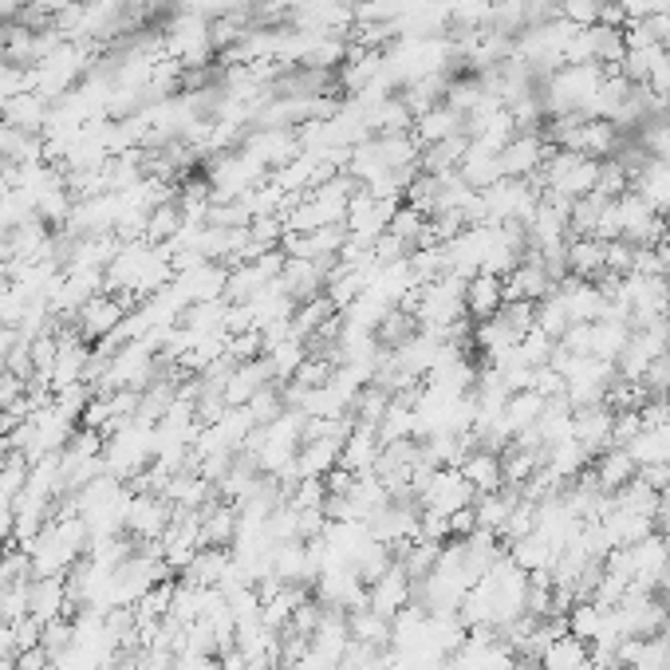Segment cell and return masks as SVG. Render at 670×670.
I'll use <instances>...</instances> for the list:
<instances>
[{
	"mask_svg": "<svg viewBox=\"0 0 670 670\" xmlns=\"http://www.w3.org/2000/svg\"><path fill=\"white\" fill-rule=\"evenodd\" d=\"M473 501H478V493H473V486L462 478L458 466H438V470H430L427 486L418 493V509L438 517H453L458 509H470Z\"/></svg>",
	"mask_w": 670,
	"mask_h": 670,
	"instance_id": "1",
	"label": "cell"
},
{
	"mask_svg": "<svg viewBox=\"0 0 670 670\" xmlns=\"http://www.w3.org/2000/svg\"><path fill=\"white\" fill-rule=\"evenodd\" d=\"M399 206L402 201H387V198H374V193H367V190H356V198H351V206H348V218H343V229H348L351 241L374 244L387 233V226H391Z\"/></svg>",
	"mask_w": 670,
	"mask_h": 670,
	"instance_id": "2",
	"label": "cell"
},
{
	"mask_svg": "<svg viewBox=\"0 0 670 670\" xmlns=\"http://www.w3.org/2000/svg\"><path fill=\"white\" fill-rule=\"evenodd\" d=\"M127 312H131V300L119 297V292H96V297L88 300V304L76 312V331L83 336V340H111L114 328H119L122 320H127Z\"/></svg>",
	"mask_w": 670,
	"mask_h": 670,
	"instance_id": "3",
	"label": "cell"
},
{
	"mask_svg": "<svg viewBox=\"0 0 670 670\" xmlns=\"http://www.w3.org/2000/svg\"><path fill=\"white\" fill-rule=\"evenodd\" d=\"M619 221H623V237H619V241H631L639 244V249H643V244L654 249V244L662 241V233H667V218L654 213L636 190H627L623 198H619Z\"/></svg>",
	"mask_w": 670,
	"mask_h": 670,
	"instance_id": "4",
	"label": "cell"
},
{
	"mask_svg": "<svg viewBox=\"0 0 670 670\" xmlns=\"http://www.w3.org/2000/svg\"><path fill=\"white\" fill-rule=\"evenodd\" d=\"M552 297L564 304L568 320L572 323H596L608 316V297L600 292L596 280H580V277H564L557 288H552Z\"/></svg>",
	"mask_w": 670,
	"mask_h": 670,
	"instance_id": "5",
	"label": "cell"
},
{
	"mask_svg": "<svg viewBox=\"0 0 670 670\" xmlns=\"http://www.w3.org/2000/svg\"><path fill=\"white\" fill-rule=\"evenodd\" d=\"M407 603H414V580H410L407 568L394 560V564L367 588V608H371L374 616L394 619Z\"/></svg>",
	"mask_w": 670,
	"mask_h": 670,
	"instance_id": "6",
	"label": "cell"
},
{
	"mask_svg": "<svg viewBox=\"0 0 670 670\" xmlns=\"http://www.w3.org/2000/svg\"><path fill=\"white\" fill-rule=\"evenodd\" d=\"M552 142L544 134H517L509 147H501L497 166H501V178H532L540 174V166L549 158Z\"/></svg>",
	"mask_w": 670,
	"mask_h": 670,
	"instance_id": "7",
	"label": "cell"
},
{
	"mask_svg": "<svg viewBox=\"0 0 670 670\" xmlns=\"http://www.w3.org/2000/svg\"><path fill=\"white\" fill-rule=\"evenodd\" d=\"M611 430H616V410H611L608 402L572 407V438L588 446V450H592V458L611 446Z\"/></svg>",
	"mask_w": 670,
	"mask_h": 670,
	"instance_id": "8",
	"label": "cell"
},
{
	"mask_svg": "<svg viewBox=\"0 0 670 670\" xmlns=\"http://www.w3.org/2000/svg\"><path fill=\"white\" fill-rule=\"evenodd\" d=\"M501 308H506V277H497V272H473V277H466V316L473 323L493 320Z\"/></svg>",
	"mask_w": 670,
	"mask_h": 670,
	"instance_id": "9",
	"label": "cell"
},
{
	"mask_svg": "<svg viewBox=\"0 0 670 670\" xmlns=\"http://www.w3.org/2000/svg\"><path fill=\"white\" fill-rule=\"evenodd\" d=\"M552 288H557V280L549 277V269H544V264H540V257L529 249V253H524V261L506 277V304H509V300H529V304H537V300L549 297Z\"/></svg>",
	"mask_w": 670,
	"mask_h": 670,
	"instance_id": "10",
	"label": "cell"
},
{
	"mask_svg": "<svg viewBox=\"0 0 670 670\" xmlns=\"http://www.w3.org/2000/svg\"><path fill=\"white\" fill-rule=\"evenodd\" d=\"M588 478L596 481V489H600V493H619L627 481L639 478V466H636V458L623 450V446H608V450L592 458V466H588Z\"/></svg>",
	"mask_w": 670,
	"mask_h": 670,
	"instance_id": "11",
	"label": "cell"
},
{
	"mask_svg": "<svg viewBox=\"0 0 670 670\" xmlns=\"http://www.w3.org/2000/svg\"><path fill=\"white\" fill-rule=\"evenodd\" d=\"M48 119H52V103L44 96H36V91H20V96L0 103V122H12V127H20L28 134L44 131Z\"/></svg>",
	"mask_w": 670,
	"mask_h": 670,
	"instance_id": "12",
	"label": "cell"
},
{
	"mask_svg": "<svg viewBox=\"0 0 670 670\" xmlns=\"http://www.w3.org/2000/svg\"><path fill=\"white\" fill-rule=\"evenodd\" d=\"M379 453H383V442H379V430L371 427H351L348 438H343V450H340V466L356 478L363 473H374V462H379Z\"/></svg>",
	"mask_w": 670,
	"mask_h": 670,
	"instance_id": "13",
	"label": "cell"
},
{
	"mask_svg": "<svg viewBox=\"0 0 670 670\" xmlns=\"http://www.w3.org/2000/svg\"><path fill=\"white\" fill-rule=\"evenodd\" d=\"M68 608H71V596H68V583H63V576H36L28 616H32L36 623L48 627V623H56V619H60Z\"/></svg>",
	"mask_w": 670,
	"mask_h": 670,
	"instance_id": "14",
	"label": "cell"
},
{
	"mask_svg": "<svg viewBox=\"0 0 670 670\" xmlns=\"http://www.w3.org/2000/svg\"><path fill=\"white\" fill-rule=\"evenodd\" d=\"M340 450H343V438H304L297 450V473L300 478H328L336 466H340Z\"/></svg>",
	"mask_w": 670,
	"mask_h": 670,
	"instance_id": "15",
	"label": "cell"
},
{
	"mask_svg": "<svg viewBox=\"0 0 670 670\" xmlns=\"http://www.w3.org/2000/svg\"><path fill=\"white\" fill-rule=\"evenodd\" d=\"M608 272V241L596 237H568V277L600 280Z\"/></svg>",
	"mask_w": 670,
	"mask_h": 670,
	"instance_id": "16",
	"label": "cell"
},
{
	"mask_svg": "<svg viewBox=\"0 0 670 670\" xmlns=\"http://www.w3.org/2000/svg\"><path fill=\"white\" fill-rule=\"evenodd\" d=\"M410 131H414V139L422 142V147H434V142H446V139H453V134H466V119L453 111V107L438 103V107H430L427 114H418Z\"/></svg>",
	"mask_w": 670,
	"mask_h": 670,
	"instance_id": "17",
	"label": "cell"
},
{
	"mask_svg": "<svg viewBox=\"0 0 670 670\" xmlns=\"http://www.w3.org/2000/svg\"><path fill=\"white\" fill-rule=\"evenodd\" d=\"M600 529H603V537H608L611 549H627V544H639L643 537H651L654 517L627 513V509H611L608 517H600Z\"/></svg>",
	"mask_w": 670,
	"mask_h": 670,
	"instance_id": "18",
	"label": "cell"
},
{
	"mask_svg": "<svg viewBox=\"0 0 670 670\" xmlns=\"http://www.w3.org/2000/svg\"><path fill=\"white\" fill-rule=\"evenodd\" d=\"M458 470H462V478L473 486V493H493V489L506 486V478H501V453L481 450V446H473V450L466 453L462 462H458Z\"/></svg>",
	"mask_w": 670,
	"mask_h": 670,
	"instance_id": "19",
	"label": "cell"
},
{
	"mask_svg": "<svg viewBox=\"0 0 670 670\" xmlns=\"http://www.w3.org/2000/svg\"><path fill=\"white\" fill-rule=\"evenodd\" d=\"M631 190H636L639 198L654 209V213H662V218H667V213H670V166L659 162V158H651V162H647L643 170L631 178Z\"/></svg>",
	"mask_w": 670,
	"mask_h": 670,
	"instance_id": "20",
	"label": "cell"
},
{
	"mask_svg": "<svg viewBox=\"0 0 670 670\" xmlns=\"http://www.w3.org/2000/svg\"><path fill=\"white\" fill-rule=\"evenodd\" d=\"M517 501H521V489H493V493H478V501H473V513H478V529L486 532H497L501 537V529H506L509 513L517 509Z\"/></svg>",
	"mask_w": 670,
	"mask_h": 670,
	"instance_id": "21",
	"label": "cell"
},
{
	"mask_svg": "<svg viewBox=\"0 0 670 670\" xmlns=\"http://www.w3.org/2000/svg\"><path fill=\"white\" fill-rule=\"evenodd\" d=\"M348 631L351 643L371 647V651H391V619L374 616L371 608L348 611Z\"/></svg>",
	"mask_w": 670,
	"mask_h": 670,
	"instance_id": "22",
	"label": "cell"
},
{
	"mask_svg": "<svg viewBox=\"0 0 670 670\" xmlns=\"http://www.w3.org/2000/svg\"><path fill=\"white\" fill-rule=\"evenodd\" d=\"M544 466H549L560 481H576L588 466H592V450L583 442H576V438H564V442L544 450Z\"/></svg>",
	"mask_w": 670,
	"mask_h": 670,
	"instance_id": "23",
	"label": "cell"
},
{
	"mask_svg": "<svg viewBox=\"0 0 670 670\" xmlns=\"http://www.w3.org/2000/svg\"><path fill=\"white\" fill-rule=\"evenodd\" d=\"M540 670H592V654H588V643L576 636H557L549 643V651L540 654Z\"/></svg>",
	"mask_w": 670,
	"mask_h": 670,
	"instance_id": "24",
	"label": "cell"
},
{
	"mask_svg": "<svg viewBox=\"0 0 670 670\" xmlns=\"http://www.w3.org/2000/svg\"><path fill=\"white\" fill-rule=\"evenodd\" d=\"M418 331H422V323H418V316L410 312V308H387V316L379 320V328H374V340H379V348L394 351L407 340H414Z\"/></svg>",
	"mask_w": 670,
	"mask_h": 670,
	"instance_id": "25",
	"label": "cell"
},
{
	"mask_svg": "<svg viewBox=\"0 0 670 670\" xmlns=\"http://www.w3.org/2000/svg\"><path fill=\"white\" fill-rule=\"evenodd\" d=\"M509 560H513L521 572H540V568H552V560H557V549H552L549 540L537 537V532H529L524 540H517V544H509Z\"/></svg>",
	"mask_w": 670,
	"mask_h": 670,
	"instance_id": "26",
	"label": "cell"
},
{
	"mask_svg": "<svg viewBox=\"0 0 670 670\" xmlns=\"http://www.w3.org/2000/svg\"><path fill=\"white\" fill-rule=\"evenodd\" d=\"M564 623H568V636L592 643V639L603 631V623H608V608H600L596 600H580V603H572V611L564 616Z\"/></svg>",
	"mask_w": 670,
	"mask_h": 670,
	"instance_id": "27",
	"label": "cell"
},
{
	"mask_svg": "<svg viewBox=\"0 0 670 670\" xmlns=\"http://www.w3.org/2000/svg\"><path fill=\"white\" fill-rule=\"evenodd\" d=\"M517 351H521V359L529 367H549L552 356H557V340H552V336H544L540 328H532V331H524V336H521Z\"/></svg>",
	"mask_w": 670,
	"mask_h": 670,
	"instance_id": "28",
	"label": "cell"
},
{
	"mask_svg": "<svg viewBox=\"0 0 670 670\" xmlns=\"http://www.w3.org/2000/svg\"><path fill=\"white\" fill-rule=\"evenodd\" d=\"M537 328L544 331V336H552V340L560 343V336H564L568 328H572V320H568V312H564V304H560L557 297H544V300H537Z\"/></svg>",
	"mask_w": 670,
	"mask_h": 670,
	"instance_id": "29",
	"label": "cell"
},
{
	"mask_svg": "<svg viewBox=\"0 0 670 670\" xmlns=\"http://www.w3.org/2000/svg\"><path fill=\"white\" fill-rule=\"evenodd\" d=\"M631 190V178L623 174V166L616 162V158H603L600 162V178H596V193L608 201L623 198V193Z\"/></svg>",
	"mask_w": 670,
	"mask_h": 670,
	"instance_id": "30",
	"label": "cell"
},
{
	"mask_svg": "<svg viewBox=\"0 0 670 670\" xmlns=\"http://www.w3.org/2000/svg\"><path fill=\"white\" fill-rule=\"evenodd\" d=\"M600 12H603L600 0H560V17L572 20V24H580V28L600 24Z\"/></svg>",
	"mask_w": 670,
	"mask_h": 670,
	"instance_id": "31",
	"label": "cell"
},
{
	"mask_svg": "<svg viewBox=\"0 0 670 670\" xmlns=\"http://www.w3.org/2000/svg\"><path fill=\"white\" fill-rule=\"evenodd\" d=\"M608 272H616V277L636 272V244H631V241H608Z\"/></svg>",
	"mask_w": 670,
	"mask_h": 670,
	"instance_id": "32",
	"label": "cell"
},
{
	"mask_svg": "<svg viewBox=\"0 0 670 670\" xmlns=\"http://www.w3.org/2000/svg\"><path fill=\"white\" fill-rule=\"evenodd\" d=\"M639 383L647 387V394H670V351L647 367V374L639 379Z\"/></svg>",
	"mask_w": 670,
	"mask_h": 670,
	"instance_id": "33",
	"label": "cell"
},
{
	"mask_svg": "<svg viewBox=\"0 0 670 670\" xmlns=\"http://www.w3.org/2000/svg\"><path fill=\"white\" fill-rule=\"evenodd\" d=\"M627 12V24H639V20H651V17H662L670 12V0H619Z\"/></svg>",
	"mask_w": 670,
	"mask_h": 670,
	"instance_id": "34",
	"label": "cell"
},
{
	"mask_svg": "<svg viewBox=\"0 0 670 670\" xmlns=\"http://www.w3.org/2000/svg\"><path fill=\"white\" fill-rule=\"evenodd\" d=\"M478 529V513L470 509H458V513L450 517V537H470V532Z\"/></svg>",
	"mask_w": 670,
	"mask_h": 670,
	"instance_id": "35",
	"label": "cell"
},
{
	"mask_svg": "<svg viewBox=\"0 0 670 670\" xmlns=\"http://www.w3.org/2000/svg\"><path fill=\"white\" fill-rule=\"evenodd\" d=\"M537 670H540V667H537Z\"/></svg>",
	"mask_w": 670,
	"mask_h": 670,
	"instance_id": "36",
	"label": "cell"
}]
</instances>
